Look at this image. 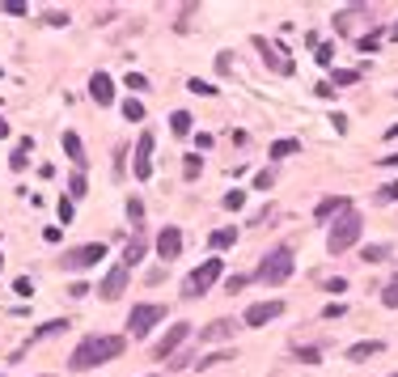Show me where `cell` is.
<instances>
[{"mask_svg":"<svg viewBox=\"0 0 398 377\" xmlns=\"http://www.w3.org/2000/svg\"><path fill=\"white\" fill-rule=\"evenodd\" d=\"M123 348H128V339H123V335H89V339H81V344L72 348L68 369H72V373L98 369V364H106V360H119V356H123Z\"/></svg>","mask_w":398,"mask_h":377,"instance_id":"cell-1","label":"cell"},{"mask_svg":"<svg viewBox=\"0 0 398 377\" xmlns=\"http://www.w3.org/2000/svg\"><path fill=\"white\" fill-rule=\"evenodd\" d=\"M360 233H365V221H360V212H344L335 225H330V233H326V250L330 254H344V250H352L356 242H360Z\"/></svg>","mask_w":398,"mask_h":377,"instance_id":"cell-2","label":"cell"},{"mask_svg":"<svg viewBox=\"0 0 398 377\" xmlns=\"http://www.w3.org/2000/svg\"><path fill=\"white\" fill-rule=\"evenodd\" d=\"M293 267H297V259H293V250L289 246H275L263 263H259V272H254V280L259 284H284L293 276Z\"/></svg>","mask_w":398,"mask_h":377,"instance_id":"cell-3","label":"cell"},{"mask_svg":"<svg viewBox=\"0 0 398 377\" xmlns=\"http://www.w3.org/2000/svg\"><path fill=\"white\" fill-rule=\"evenodd\" d=\"M216 280H220V259H204V267H195V272L183 280V297L195 301V297H204Z\"/></svg>","mask_w":398,"mask_h":377,"instance_id":"cell-4","label":"cell"},{"mask_svg":"<svg viewBox=\"0 0 398 377\" xmlns=\"http://www.w3.org/2000/svg\"><path fill=\"white\" fill-rule=\"evenodd\" d=\"M157 322H165V305H153V301L132 305V314H128V327H132V335H136V339H140V335H148Z\"/></svg>","mask_w":398,"mask_h":377,"instance_id":"cell-5","label":"cell"},{"mask_svg":"<svg viewBox=\"0 0 398 377\" xmlns=\"http://www.w3.org/2000/svg\"><path fill=\"white\" fill-rule=\"evenodd\" d=\"M98 259H106V246H102V242L77 246V250L64 254V272H89V267H98Z\"/></svg>","mask_w":398,"mask_h":377,"instance_id":"cell-6","label":"cell"},{"mask_svg":"<svg viewBox=\"0 0 398 377\" xmlns=\"http://www.w3.org/2000/svg\"><path fill=\"white\" fill-rule=\"evenodd\" d=\"M191 339V322H174V327H169L161 339H157V348H153V360H165V356H174L183 344Z\"/></svg>","mask_w":398,"mask_h":377,"instance_id":"cell-7","label":"cell"},{"mask_svg":"<svg viewBox=\"0 0 398 377\" xmlns=\"http://www.w3.org/2000/svg\"><path fill=\"white\" fill-rule=\"evenodd\" d=\"M254 47L263 51V60H267V64H271V68H275L280 77H293V68H297V64L289 60V51H284L280 43H267V38H254Z\"/></svg>","mask_w":398,"mask_h":377,"instance_id":"cell-8","label":"cell"},{"mask_svg":"<svg viewBox=\"0 0 398 377\" xmlns=\"http://www.w3.org/2000/svg\"><path fill=\"white\" fill-rule=\"evenodd\" d=\"M128 276H132V272H128V267H123V263H115V267H110V272L102 276V284H98V293H102L106 301H115L119 293H128Z\"/></svg>","mask_w":398,"mask_h":377,"instance_id":"cell-9","label":"cell"},{"mask_svg":"<svg viewBox=\"0 0 398 377\" xmlns=\"http://www.w3.org/2000/svg\"><path fill=\"white\" fill-rule=\"evenodd\" d=\"M132 170H136V178H140V183H144V178H153V132H140Z\"/></svg>","mask_w":398,"mask_h":377,"instance_id":"cell-10","label":"cell"},{"mask_svg":"<svg viewBox=\"0 0 398 377\" xmlns=\"http://www.w3.org/2000/svg\"><path fill=\"white\" fill-rule=\"evenodd\" d=\"M280 314H284V301H259V305L246 309L242 322H246V327H267V322H275Z\"/></svg>","mask_w":398,"mask_h":377,"instance_id":"cell-11","label":"cell"},{"mask_svg":"<svg viewBox=\"0 0 398 377\" xmlns=\"http://www.w3.org/2000/svg\"><path fill=\"white\" fill-rule=\"evenodd\" d=\"M157 254H161L165 263L183 254V229H178V225H165V229L157 233Z\"/></svg>","mask_w":398,"mask_h":377,"instance_id":"cell-12","label":"cell"},{"mask_svg":"<svg viewBox=\"0 0 398 377\" xmlns=\"http://www.w3.org/2000/svg\"><path fill=\"white\" fill-rule=\"evenodd\" d=\"M229 335H234V318H216V322H208V327H199V344H220Z\"/></svg>","mask_w":398,"mask_h":377,"instance_id":"cell-13","label":"cell"},{"mask_svg":"<svg viewBox=\"0 0 398 377\" xmlns=\"http://www.w3.org/2000/svg\"><path fill=\"white\" fill-rule=\"evenodd\" d=\"M89 98H93L98 106H110V102H115V85H110L106 72H93V77H89Z\"/></svg>","mask_w":398,"mask_h":377,"instance_id":"cell-14","label":"cell"},{"mask_svg":"<svg viewBox=\"0 0 398 377\" xmlns=\"http://www.w3.org/2000/svg\"><path fill=\"white\" fill-rule=\"evenodd\" d=\"M348 208H352V203H348L344 195H330V199H322V203L314 208V217H318V221H330V217H344Z\"/></svg>","mask_w":398,"mask_h":377,"instance_id":"cell-15","label":"cell"},{"mask_svg":"<svg viewBox=\"0 0 398 377\" xmlns=\"http://www.w3.org/2000/svg\"><path fill=\"white\" fill-rule=\"evenodd\" d=\"M64 153H68V161H72L77 170H85V161H89V157H85V144H81L77 132H64Z\"/></svg>","mask_w":398,"mask_h":377,"instance_id":"cell-16","label":"cell"},{"mask_svg":"<svg viewBox=\"0 0 398 377\" xmlns=\"http://www.w3.org/2000/svg\"><path fill=\"white\" fill-rule=\"evenodd\" d=\"M381 348H385L381 339H360V344H352V348H348V360H369V356H377Z\"/></svg>","mask_w":398,"mask_h":377,"instance_id":"cell-17","label":"cell"},{"mask_svg":"<svg viewBox=\"0 0 398 377\" xmlns=\"http://www.w3.org/2000/svg\"><path fill=\"white\" fill-rule=\"evenodd\" d=\"M140 259H144V238H132V242L123 246V259H119V263H123L128 272H132V267H136Z\"/></svg>","mask_w":398,"mask_h":377,"instance_id":"cell-18","label":"cell"},{"mask_svg":"<svg viewBox=\"0 0 398 377\" xmlns=\"http://www.w3.org/2000/svg\"><path fill=\"white\" fill-rule=\"evenodd\" d=\"M60 331H68V318H51V322H43V327H34L30 339H47V335H60Z\"/></svg>","mask_w":398,"mask_h":377,"instance_id":"cell-19","label":"cell"},{"mask_svg":"<svg viewBox=\"0 0 398 377\" xmlns=\"http://www.w3.org/2000/svg\"><path fill=\"white\" fill-rule=\"evenodd\" d=\"M360 259H365V263H385V259H390V246H385V242H373V246L360 250Z\"/></svg>","mask_w":398,"mask_h":377,"instance_id":"cell-20","label":"cell"},{"mask_svg":"<svg viewBox=\"0 0 398 377\" xmlns=\"http://www.w3.org/2000/svg\"><path fill=\"white\" fill-rule=\"evenodd\" d=\"M169 132H174V136H191V115L174 111V115H169Z\"/></svg>","mask_w":398,"mask_h":377,"instance_id":"cell-21","label":"cell"},{"mask_svg":"<svg viewBox=\"0 0 398 377\" xmlns=\"http://www.w3.org/2000/svg\"><path fill=\"white\" fill-rule=\"evenodd\" d=\"M85 195H89V183H85V174L77 170V174L68 178V199H85Z\"/></svg>","mask_w":398,"mask_h":377,"instance_id":"cell-22","label":"cell"},{"mask_svg":"<svg viewBox=\"0 0 398 377\" xmlns=\"http://www.w3.org/2000/svg\"><path fill=\"white\" fill-rule=\"evenodd\" d=\"M208 242H212V250H224V246H234V242H238V229H216Z\"/></svg>","mask_w":398,"mask_h":377,"instance_id":"cell-23","label":"cell"},{"mask_svg":"<svg viewBox=\"0 0 398 377\" xmlns=\"http://www.w3.org/2000/svg\"><path fill=\"white\" fill-rule=\"evenodd\" d=\"M356 17H369V9H344V13L335 17V26H339V30H352V22H356Z\"/></svg>","mask_w":398,"mask_h":377,"instance_id":"cell-24","label":"cell"},{"mask_svg":"<svg viewBox=\"0 0 398 377\" xmlns=\"http://www.w3.org/2000/svg\"><path fill=\"white\" fill-rule=\"evenodd\" d=\"M356 81H360L356 68H335V72H330V85H356Z\"/></svg>","mask_w":398,"mask_h":377,"instance_id":"cell-25","label":"cell"},{"mask_svg":"<svg viewBox=\"0 0 398 377\" xmlns=\"http://www.w3.org/2000/svg\"><path fill=\"white\" fill-rule=\"evenodd\" d=\"M26 161H30V140H22V144L13 148V157H9V166H13V170H26Z\"/></svg>","mask_w":398,"mask_h":377,"instance_id":"cell-26","label":"cell"},{"mask_svg":"<svg viewBox=\"0 0 398 377\" xmlns=\"http://www.w3.org/2000/svg\"><path fill=\"white\" fill-rule=\"evenodd\" d=\"M123 119H128V123H140V119H144V106H140L136 98H128V102H123Z\"/></svg>","mask_w":398,"mask_h":377,"instance_id":"cell-27","label":"cell"},{"mask_svg":"<svg viewBox=\"0 0 398 377\" xmlns=\"http://www.w3.org/2000/svg\"><path fill=\"white\" fill-rule=\"evenodd\" d=\"M199 170H204V157H187V161H183V178H187V183H195Z\"/></svg>","mask_w":398,"mask_h":377,"instance_id":"cell-28","label":"cell"},{"mask_svg":"<svg viewBox=\"0 0 398 377\" xmlns=\"http://www.w3.org/2000/svg\"><path fill=\"white\" fill-rule=\"evenodd\" d=\"M297 148H301V140H275L271 144V157H293Z\"/></svg>","mask_w":398,"mask_h":377,"instance_id":"cell-29","label":"cell"},{"mask_svg":"<svg viewBox=\"0 0 398 377\" xmlns=\"http://www.w3.org/2000/svg\"><path fill=\"white\" fill-rule=\"evenodd\" d=\"M381 305H385V309H398V280H390V284L381 288Z\"/></svg>","mask_w":398,"mask_h":377,"instance_id":"cell-30","label":"cell"},{"mask_svg":"<svg viewBox=\"0 0 398 377\" xmlns=\"http://www.w3.org/2000/svg\"><path fill=\"white\" fill-rule=\"evenodd\" d=\"M377 199H381V203H398V178H394V183H385V187L377 191Z\"/></svg>","mask_w":398,"mask_h":377,"instance_id":"cell-31","label":"cell"},{"mask_svg":"<svg viewBox=\"0 0 398 377\" xmlns=\"http://www.w3.org/2000/svg\"><path fill=\"white\" fill-rule=\"evenodd\" d=\"M246 203V191H229V195H224V208H229V212H238Z\"/></svg>","mask_w":398,"mask_h":377,"instance_id":"cell-32","label":"cell"},{"mask_svg":"<svg viewBox=\"0 0 398 377\" xmlns=\"http://www.w3.org/2000/svg\"><path fill=\"white\" fill-rule=\"evenodd\" d=\"M220 360H234V352H212V356L199 360V369H212V364H220Z\"/></svg>","mask_w":398,"mask_h":377,"instance_id":"cell-33","label":"cell"},{"mask_svg":"<svg viewBox=\"0 0 398 377\" xmlns=\"http://www.w3.org/2000/svg\"><path fill=\"white\" fill-rule=\"evenodd\" d=\"M187 89H191V93H204V98H212V93H216V85H208V81H199V77H195Z\"/></svg>","mask_w":398,"mask_h":377,"instance_id":"cell-34","label":"cell"},{"mask_svg":"<svg viewBox=\"0 0 398 377\" xmlns=\"http://www.w3.org/2000/svg\"><path fill=\"white\" fill-rule=\"evenodd\" d=\"M297 360H305V364H318V360H322V352H318V348H297Z\"/></svg>","mask_w":398,"mask_h":377,"instance_id":"cell-35","label":"cell"},{"mask_svg":"<svg viewBox=\"0 0 398 377\" xmlns=\"http://www.w3.org/2000/svg\"><path fill=\"white\" fill-rule=\"evenodd\" d=\"M377 43H381V30H373V34H365V38H360V51H377Z\"/></svg>","mask_w":398,"mask_h":377,"instance_id":"cell-36","label":"cell"},{"mask_svg":"<svg viewBox=\"0 0 398 377\" xmlns=\"http://www.w3.org/2000/svg\"><path fill=\"white\" fill-rule=\"evenodd\" d=\"M271 183H275V174H271V170H259V174H254V187H259V191H267Z\"/></svg>","mask_w":398,"mask_h":377,"instance_id":"cell-37","label":"cell"},{"mask_svg":"<svg viewBox=\"0 0 398 377\" xmlns=\"http://www.w3.org/2000/svg\"><path fill=\"white\" fill-rule=\"evenodd\" d=\"M0 9H5L9 17H22V13H26V5H22V0H5V5H0Z\"/></svg>","mask_w":398,"mask_h":377,"instance_id":"cell-38","label":"cell"},{"mask_svg":"<svg viewBox=\"0 0 398 377\" xmlns=\"http://www.w3.org/2000/svg\"><path fill=\"white\" fill-rule=\"evenodd\" d=\"M322 68H330V60H335V47H318V56H314Z\"/></svg>","mask_w":398,"mask_h":377,"instance_id":"cell-39","label":"cell"},{"mask_svg":"<svg viewBox=\"0 0 398 377\" xmlns=\"http://www.w3.org/2000/svg\"><path fill=\"white\" fill-rule=\"evenodd\" d=\"M47 26H68V13H60V9H51V13H47Z\"/></svg>","mask_w":398,"mask_h":377,"instance_id":"cell-40","label":"cell"},{"mask_svg":"<svg viewBox=\"0 0 398 377\" xmlns=\"http://www.w3.org/2000/svg\"><path fill=\"white\" fill-rule=\"evenodd\" d=\"M128 217H132V221L144 217V203H140V199H128Z\"/></svg>","mask_w":398,"mask_h":377,"instance_id":"cell-41","label":"cell"},{"mask_svg":"<svg viewBox=\"0 0 398 377\" xmlns=\"http://www.w3.org/2000/svg\"><path fill=\"white\" fill-rule=\"evenodd\" d=\"M246 284H250L246 276H229V280H224V288H229V293H238V288H246Z\"/></svg>","mask_w":398,"mask_h":377,"instance_id":"cell-42","label":"cell"},{"mask_svg":"<svg viewBox=\"0 0 398 377\" xmlns=\"http://www.w3.org/2000/svg\"><path fill=\"white\" fill-rule=\"evenodd\" d=\"M13 293H17V297H30V293H34V284H30V280H26V276H22V280H17V284H13Z\"/></svg>","mask_w":398,"mask_h":377,"instance_id":"cell-43","label":"cell"},{"mask_svg":"<svg viewBox=\"0 0 398 377\" xmlns=\"http://www.w3.org/2000/svg\"><path fill=\"white\" fill-rule=\"evenodd\" d=\"M322 318H344V305H339V301H330V305L322 309Z\"/></svg>","mask_w":398,"mask_h":377,"instance_id":"cell-44","label":"cell"},{"mask_svg":"<svg viewBox=\"0 0 398 377\" xmlns=\"http://www.w3.org/2000/svg\"><path fill=\"white\" fill-rule=\"evenodd\" d=\"M144 85H148V81H144L140 72H128V89H144Z\"/></svg>","mask_w":398,"mask_h":377,"instance_id":"cell-45","label":"cell"},{"mask_svg":"<svg viewBox=\"0 0 398 377\" xmlns=\"http://www.w3.org/2000/svg\"><path fill=\"white\" fill-rule=\"evenodd\" d=\"M60 221H64V225L72 221V203H68V199H60Z\"/></svg>","mask_w":398,"mask_h":377,"instance_id":"cell-46","label":"cell"},{"mask_svg":"<svg viewBox=\"0 0 398 377\" xmlns=\"http://www.w3.org/2000/svg\"><path fill=\"white\" fill-rule=\"evenodd\" d=\"M314 93H318V98H335V85H330V81H322V85H318Z\"/></svg>","mask_w":398,"mask_h":377,"instance_id":"cell-47","label":"cell"},{"mask_svg":"<svg viewBox=\"0 0 398 377\" xmlns=\"http://www.w3.org/2000/svg\"><path fill=\"white\" fill-rule=\"evenodd\" d=\"M381 166H398V153H390V157H381Z\"/></svg>","mask_w":398,"mask_h":377,"instance_id":"cell-48","label":"cell"},{"mask_svg":"<svg viewBox=\"0 0 398 377\" xmlns=\"http://www.w3.org/2000/svg\"><path fill=\"white\" fill-rule=\"evenodd\" d=\"M9 136V123H5V115H0V140H5Z\"/></svg>","mask_w":398,"mask_h":377,"instance_id":"cell-49","label":"cell"},{"mask_svg":"<svg viewBox=\"0 0 398 377\" xmlns=\"http://www.w3.org/2000/svg\"><path fill=\"white\" fill-rule=\"evenodd\" d=\"M385 140H398V123H394V128H390V132H385Z\"/></svg>","mask_w":398,"mask_h":377,"instance_id":"cell-50","label":"cell"},{"mask_svg":"<svg viewBox=\"0 0 398 377\" xmlns=\"http://www.w3.org/2000/svg\"><path fill=\"white\" fill-rule=\"evenodd\" d=\"M390 34H394V38H398V22H394V30H390Z\"/></svg>","mask_w":398,"mask_h":377,"instance_id":"cell-51","label":"cell"},{"mask_svg":"<svg viewBox=\"0 0 398 377\" xmlns=\"http://www.w3.org/2000/svg\"><path fill=\"white\" fill-rule=\"evenodd\" d=\"M0 263H5V259H0Z\"/></svg>","mask_w":398,"mask_h":377,"instance_id":"cell-52","label":"cell"},{"mask_svg":"<svg viewBox=\"0 0 398 377\" xmlns=\"http://www.w3.org/2000/svg\"><path fill=\"white\" fill-rule=\"evenodd\" d=\"M43 377H47V373H43Z\"/></svg>","mask_w":398,"mask_h":377,"instance_id":"cell-53","label":"cell"},{"mask_svg":"<svg viewBox=\"0 0 398 377\" xmlns=\"http://www.w3.org/2000/svg\"><path fill=\"white\" fill-rule=\"evenodd\" d=\"M394 377H398V373H394Z\"/></svg>","mask_w":398,"mask_h":377,"instance_id":"cell-54","label":"cell"}]
</instances>
